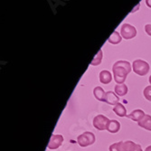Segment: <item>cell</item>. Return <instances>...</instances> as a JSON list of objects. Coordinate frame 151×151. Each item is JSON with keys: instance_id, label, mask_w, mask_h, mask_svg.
<instances>
[{"instance_id": "1", "label": "cell", "mask_w": 151, "mask_h": 151, "mask_svg": "<svg viewBox=\"0 0 151 151\" xmlns=\"http://www.w3.org/2000/svg\"><path fill=\"white\" fill-rule=\"evenodd\" d=\"M131 72V65L127 61H118L112 66L113 77L117 84H122L126 81L127 75Z\"/></svg>"}, {"instance_id": "2", "label": "cell", "mask_w": 151, "mask_h": 151, "mask_svg": "<svg viewBox=\"0 0 151 151\" xmlns=\"http://www.w3.org/2000/svg\"><path fill=\"white\" fill-rule=\"evenodd\" d=\"M149 64L143 61V60H140V59H138V60H135L133 62V64H132V71L139 76H145L149 72Z\"/></svg>"}, {"instance_id": "3", "label": "cell", "mask_w": 151, "mask_h": 151, "mask_svg": "<svg viewBox=\"0 0 151 151\" xmlns=\"http://www.w3.org/2000/svg\"><path fill=\"white\" fill-rule=\"evenodd\" d=\"M77 142L81 147H86L92 145L95 142V136L91 131H85L79 135L77 138Z\"/></svg>"}, {"instance_id": "4", "label": "cell", "mask_w": 151, "mask_h": 151, "mask_svg": "<svg viewBox=\"0 0 151 151\" xmlns=\"http://www.w3.org/2000/svg\"><path fill=\"white\" fill-rule=\"evenodd\" d=\"M120 35L125 39H132L137 35V30L129 24H123L120 28Z\"/></svg>"}, {"instance_id": "5", "label": "cell", "mask_w": 151, "mask_h": 151, "mask_svg": "<svg viewBox=\"0 0 151 151\" xmlns=\"http://www.w3.org/2000/svg\"><path fill=\"white\" fill-rule=\"evenodd\" d=\"M109 119L103 115H97L93 119V127L98 130H105Z\"/></svg>"}, {"instance_id": "6", "label": "cell", "mask_w": 151, "mask_h": 151, "mask_svg": "<svg viewBox=\"0 0 151 151\" xmlns=\"http://www.w3.org/2000/svg\"><path fill=\"white\" fill-rule=\"evenodd\" d=\"M63 142V137L62 135H52L50 141L47 145V147L49 149H57L60 146H62Z\"/></svg>"}, {"instance_id": "7", "label": "cell", "mask_w": 151, "mask_h": 151, "mask_svg": "<svg viewBox=\"0 0 151 151\" xmlns=\"http://www.w3.org/2000/svg\"><path fill=\"white\" fill-rule=\"evenodd\" d=\"M104 102L109 104V105H117L119 103V97L114 91H106L105 97H104Z\"/></svg>"}, {"instance_id": "8", "label": "cell", "mask_w": 151, "mask_h": 151, "mask_svg": "<svg viewBox=\"0 0 151 151\" xmlns=\"http://www.w3.org/2000/svg\"><path fill=\"white\" fill-rule=\"evenodd\" d=\"M145 112L142 111V109H135L131 113H129V115H127V118L130 119L133 121H140L144 117H145Z\"/></svg>"}, {"instance_id": "9", "label": "cell", "mask_w": 151, "mask_h": 151, "mask_svg": "<svg viewBox=\"0 0 151 151\" xmlns=\"http://www.w3.org/2000/svg\"><path fill=\"white\" fill-rule=\"evenodd\" d=\"M112 81V74L108 70H103L100 73V81L103 84H109Z\"/></svg>"}, {"instance_id": "10", "label": "cell", "mask_w": 151, "mask_h": 151, "mask_svg": "<svg viewBox=\"0 0 151 151\" xmlns=\"http://www.w3.org/2000/svg\"><path fill=\"white\" fill-rule=\"evenodd\" d=\"M119 129H120V123L118 120L112 119L109 121L106 130H108L111 133H117L118 131H119Z\"/></svg>"}, {"instance_id": "11", "label": "cell", "mask_w": 151, "mask_h": 151, "mask_svg": "<svg viewBox=\"0 0 151 151\" xmlns=\"http://www.w3.org/2000/svg\"><path fill=\"white\" fill-rule=\"evenodd\" d=\"M139 127L151 131V116L150 115H145V117L138 122Z\"/></svg>"}, {"instance_id": "12", "label": "cell", "mask_w": 151, "mask_h": 151, "mask_svg": "<svg viewBox=\"0 0 151 151\" xmlns=\"http://www.w3.org/2000/svg\"><path fill=\"white\" fill-rule=\"evenodd\" d=\"M113 111L119 117H125V116H127V109H126V108L124 107V105L119 103V102L113 107Z\"/></svg>"}, {"instance_id": "13", "label": "cell", "mask_w": 151, "mask_h": 151, "mask_svg": "<svg viewBox=\"0 0 151 151\" xmlns=\"http://www.w3.org/2000/svg\"><path fill=\"white\" fill-rule=\"evenodd\" d=\"M114 91L115 93L119 96V97H122V96H125L128 93V87L126 84L122 83V84H117L114 88Z\"/></svg>"}, {"instance_id": "14", "label": "cell", "mask_w": 151, "mask_h": 151, "mask_svg": "<svg viewBox=\"0 0 151 151\" xmlns=\"http://www.w3.org/2000/svg\"><path fill=\"white\" fill-rule=\"evenodd\" d=\"M93 94H94V97L98 101H104V97H105L106 92L104 91V90L101 87H100V86L95 87L94 90H93Z\"/></svg>"}, {"instance_id": "15", "label": "cell", "mask_w": 151, "mask_h": 151, "mask_svg": "<svg viewBox=\"0 0 151 151\" xmlns=\"http://www.w3.org/2000/svg\"><path fill=\"white\" fill-rule=\"evenodd\" d=\"M139 147V144H136L130 140L123 142V145H122L123 151H136Z\"/></svg>"}, {"instance_id": "16", "label": "cell", "mask_w": 151, "mask_h": 151, "mask_svg": "<svg viewBox=\"0 0 151 151\" xmlns=\"http://www.w3.org/2000/svg\"><path fill=\"white\" fill-rule=\"evenodd\" d=\"M109 44H112V45H118L121 42V36L117 32V31H114L113 34L109 36Z\"/></svg>"}, {"instance_id": "17", "label": "cell", "mask_w": 151, "mask_h": 151, "mask_svg": "<svg viewBox=\"0 0 151 151\" xmlns=\"http://www.w3.org/2000/svg\"><path fill=\"white\" fill-rule=\"evenodd\" d=\"M101 60H102V50H99V52H97V54L95 55L94 59L91 61V64L93 65V66L99 65V64H101Z\"/></svg>"}, {"instance_id": "18", "label": "cell", "mask_w": 151, "mask_h": 151, "mask_svg": "<svg viewBox=\"0 0 151 151\" xmlns=\"http://www.w3.org/2000/svg\"><path fill=\"white\" fill-rule=\"evenodd\" d=\"M122 145H123V141H119V142L111 145L109 149V151H123Z\"/></svg>"}, {"instance_id": "19", "label": "cell", "mask_w": 151, "mask_h": 151, "mask_svg": "<svg viewBox=\"0 0 151 151\" xmlns=\"http://www.w3.org/2000/svg\"><path fill=\"white\" fill-rule=\"evenodd\" d=\"M143 93H144V97H145L147 101H151V85L147 86V87L144 89Z\"/></svg>"}, {"instance_id": "20", "label": "cell", "mask_w": 151, "mask_h": 151, "mask_svg": "<svg viewBox=\"0 0 151 151\" xmlns=\"http://www.w3.org/2000/svg\"><path fill=\"white\" fill-rule=\"evenodd\" d=\"M145 31H146V33H147L148 35L151 36V24H146V26H145Z\"/></svg>"}, {"instance_id": "21", "label": "cell", "mask_w": 151, "mask_h": 151, "mask_svg": "<svg viewBox=\"0 0 151 151\" xmlns=\"http://www.w3.org/2000/svg\"><path fill=\"white\" fill-rule=\"evenodd\" d=\"M146 5L151 8V0H146Z\"/></svg>"}, {"instance_id": "22", "label": "cell", "mask_w": 151, "mask_h": 151, "mask_svg": "<svg viewBox=\"0 0 151 151\" xmlns=\"http://www.w3.org/2000/svg\"><path fill=\"white\" fill-rule=\"evenodd\" d=\"M145 151H151V145L148 146V147H147V148L145 149Z\"/></svg>"}, {"instance_id": "23", "label": "cell", "mask_w": 151, "mask_h": 151, "mask_svg": "<svg viewBox=\"0 0 151 151\" xmlns=\"http://www.w3.org/2000/svg\"><path fill=\"white\" fill-rule=\"evenodd\" d=\"M136 151H143V150H142V148H141V146H140V145H139V147H138V149H137Z\"/></svg>"}, {"instance_id": "24", "label": "cell", "mask_w": 151, "mask_h": 151, "mask_svg": "<svg viewBox=\"0 0 151 151\" xmlns=\"http://www.w3.org/2000/svg\"><path fill=\"white\" fill-rule=\"evenodd\" d=\"M148 81H149V83L151 84V75L149 76V79H148Z\"/></svg>"}]
</instances>
